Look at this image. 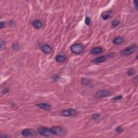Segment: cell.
<instances>
[{
    "instance_id": "6da1fadb",
    "label": "cell",
    "mask_w": 138,
    "mask_h": 138,
    "mask_svg": "<svg viewBox=\"0 0 138 138\" xmlns=\"http://www.w3.org/2000/svg\"><path fill=\"white\" fill-rule=\"evenodd\" d=\"M137 50V46L134 44L121 51L120 54L122 56H130L134 54Z\"/></svg>"
},
{
    "instance_id": "7a4b0ae2",
    "label": "cell",
    "mask_w": 138,
    "mask_h": 138,
    "mask_svg": "<svg viewBox=\"0 0 138 138\" xmlns=\"http://www.w3.org/2000/svg\"><path fill=\"white\" fill-rule=\"evenodd\" d=\"M51 132H52L53 135H63L66 134V130L62 127L59 126H54L50 128Z\"/></svg>"
},
{
    "instance_id": "3957f363",
    "label": "cell",
    "mask_w": 138,
    "mask_h": 138,
    "mask_svg": "<svg viewBox=\"0 0 138 138\" xmlns=\"http://www.w3.org/2000/svg\"><path fill=\"white\" fill-rule=\"evenodd\" d=\"M84 50V46L81 44H75L71 47V52L75 54H79L83 52Z\"/></svg>"
},
{
    "instance_id": "277c9868",
    "label": "cell",
    "mask_w": 138,
    "mask_h": 138,
    "mask_svg": "<svg viewBox=\"0 0 138 138\" xmlns=\"http://www.w3.org/2000/svg\"><path fill=\"white\" fill-rule=\"evenodd\" d=\"M38 132L39 134L44 136V137H50L53 135L52 132H51L50 128L49 129L45 127H41L38 128Z\"/></svg>"
},
{
    "instance_id": "5b68a950",
    "label": "cell",
    "mask_w": 138,
    "mask_h": 138,
    "mask_svg": "<svg viewBox=\"0 0 138 138\" xmlns=\"http://www.w3.org/2000/svg\"><path fill=\"white\" fill-rule=\"evenodd\" d=\"M77 111L75 109H65L60 113V115L62 116L69 117L71 116H75L77 114Z\"/></svg>"
},
{
    "instance_id": "8992f818",
    "label": "cell",
    "mask_w": 138,
    "mask_h": 138,
    "mask_svg": "<svg viewBox=\"0 0 138 138\" xmlns=\"http://www.w3.org/2000/svg\"><path fill=\"white\" fill-rule=\"evenodd\" d=\"M111 91L108 90H102L98 91L96 93L95 96L97 98H102L106 97L109 96L111 94Z\"/></svg>"
},
{
    "instance_id": "52a82bcc",
    "label": "cell",
    "mask_w": 138,
    "mask_h": 138,
    "mask_svg": "<svg viewBox=\"0 0 138 138\" xmlns=\"http://www.w3.org/2000/svg\"><path fill=\"white\" fill-rule=\"evenodd\" d=\"M36 132L35 131H33V129H30V128H26V129H24L23 130L22 132V134L24 136V137H30V136H33L36 135Z\"/></svg>"
},
{
    "instance_id": "ba28073f",
    "label": "cell",
    "mask_w": 138,
    "mask_h": 138,
    "mask_svg": "<svg viewBox=\"0 0 138 138\" xmlns=\"http://www.w3.org/2000/svg\"><path fill=\"white\" fill-rule=\"evenodd\" d=\"M41 49L42 51L45 54H49L52 52V48L48 44L43 45L41 48Z\"/></svg>"
},
{
    "instance_id": "9c48e42d",
    "label": "cell",
    "mask_w": 138,
    "mask_h": 138,
    "mask_svg": "<svg viewBox=\"0 0 138 138\" xmlns=\"http://www.w3.org/2000/svg\"><path fill=\"white\" fill-rule=\"evenodd\" d=\"M37 106H38L39 108H40L41 109H44V110L50 111L51 109V106L48 104L45 103L38 104L37 105Z\"/></svg>"
},
{
    "instance_id": "30bf717a",
    "label": "cell",
    "mask_w": 138,
    "mask_h": 138,
    "mask_svg": "<svg viewBox=\"0 0 138 138\" xmlns=\"http://www.w3.org/2000/svg\"><path fill=\"white\" fill-rule=\"evenodd\" d=\"M106 59V56H102L95 58V59L92 60V62L95 64H100L105 62Z\"/></svg>"
},
{
    "instance_id": "8fae6325",
    "label": "cell",
    "mask_w": 138,
    "mask_h": 138,
    "mask_svg": "<svg viewBox=\"0 0 138 138\" xmlns=\"http://www.w3.org/2000/svg\"><path fill=\"white\" fill-rule=\"evenodd\" d=\"M32 24H33V26L35 29H39L42 27L43 24L41 21L36 20L32 22Z\"/></svg>"
},
{
    "instance_id": "7c38bea8",
    "label": "cell",
    "mask_w": 138,
    "mask_h": 138,
    "mask_svg": "<svg viewBox=\"0 0 138 138\" xmlns=\"http://www.w3.org/2000/svg\"><path fill=\"white\" fill-rule=\"evenodd\" d=\"M103 49L101 46H97L96 48H94L91 51V53L93 54H99L103 52Z\"/></svg>"
},
{
    "instance_id": "4fadbf2b",
    "label": "cell",
    "mask_w": 138,
    "mask_h": 138,
    "mask_svg": "<svg viewBox=\"0 0 138 138\" xmlns=\"http://www.w3.org/2000/svg\"><path fill=\"white\" fill-rule=\"evenodd\" d=\"M124 42V38L120 37V36H118L116 38H115L113 41V43H114V44H116V45L122 44Z\"/></svg>"
},
{
    "instance_id": "5bb4252c",
    "label": "cell",
    "mask_w": 138,
    "mask_h": 138,
    "mask_svg": "<svg viewBox=\"0 0 138 138\" xmlns=\"http://www.w3.org/2000/svg\"><path fill=\"white\" fill-rule=\"evenodd\" d=\"M112 13V11L111 10H108V11H105V12H104L101 15L102 18H103L104 20H107V19H109V17H110Z\"/></svg>"
},
{
    "instance_id": "9a60e30c",
    "label": "cell",
    "mask_w": 138,
    "mask_h": 138,
    "mask_svg": "<svg viewBox=\"0 0 138 138\" xmlns=\"http://www.w3.org/2000/svg\"><path fill=\"white\" fill-rule=\"evenodd\" d=\"M56 60L57 62L59 63H62L65 61L66 58L63 55H57L56 57Z\"/></svg>"
},
{
    "instance_id": "2e32d148",
    "label": "cell",
    "mask_w": 138,
    "mask_h": 138,
    "mask_svg": "<svg viewBox=\"0 0 138 138\" xmlns=\"http://www.w3.org/2000/svg\"><path fill=\"white\" fill-rule=\"evenodd\" d=\"M82 84H83L84 85L88 86V85H90L91 84V80L88 78L83 77L82 79Z\"/></svg>"
},
{
    "instance_id": "e0dca14e",
    "label": "cell",
    "mask_w": 138,
    "mask_h": 138,
    "mask_svg": "<svg viewBox=\"0 0 138 138\" xmlns=\"http://www.w3.org/2000/svg\"><path fill=\"white\" fill-rule=\"evenodd\" d=\"M120 21L119 20H113L112 22V25L113 27H116V26H118L120 24Z\"/></svg>"
},
{
    "instance_id": "ac0fdd59",
    "label": "cell",
    "mask_w": 138,
    "mask_h": 138,
    "mask_svg": "<svg viewBox=\"0 0 138 138\" xmlns=\"http://www.w3.org/2000/svg\"><path fill=\"white\" fill-rule=\"evenodd\" d=\"M13 49L14 50L16 51H18L20 50V46L17 44H16V43H14V44H13Z\"/></svg>"
},
{
    "instance_id": "d6986e66",
    "label": "cell",
    "mask_w": 138,
    "mask_h": 138,
    "mask_svg": "<svg viewBox=\"0 0 138 138\" xmlns=\"http://www.w3.org/2000/svg\"><path fill=\"white\" fill-rule=\"evenodd\" d=\"M0 46H1V50H2L4 49L5 48V42L3 41L2 39L1 40V42H0Z\"/></svg>"
},
{
    "instance_id": "ffe728a7",
    "label": "cell",
    "mask_w": 138,
    "mask_h": 138,
    "mask_svg": "<svg viewBox=\"0 0 138 138\" xmlns=\"http://www.w3.org/2000/svg\"><path fill=\"white\" fill-rule=\"evenodd\" d=\"M135 70L133 69H130L127 71V75H133L135 74Z\"/></svg>"
},
{
    "instance_id": "44dd1931",
    "label": "cell",
    "mask_w": 138,
    "mask_h": 138,
    "mask_svg": "<svg viewBox=\"0 0 138 138\" xmlns=\"http://www.w3.org/2000/svg\"><path fill=\"white\" fill-rule=\"evenodd\" d=\"M116 132H118V133H122V132H123L124 129H123V128L121 127V126H118V127L116 128Z\"/></svg>"
},
{
    "instance_id": "7402d4cb",
    "label": "cell",
    "mask_w": 138,
    "mask_h": 138,
    "mask_svg": "<svg viewBox=\"0 0 138 138\" xmlns=\"http://www.w3.org/2000/svg\"><path fill=\"white\" fill-rule=\"evenodd\" d=\"M100 118V115L99 114H93V116H92V118H93V120H98V119H99Z\"/></svg>"
},
{
    "instance_id": "603a6c76",
    "label": "cell",
    "mask_w": 138,
    "mask_h": 138,
    "mask_svg": "<svg viewBox=\"0 0 138 138\" xmlns=\"http://www.w3.org/2000/svg\"><path fill=\"white\" fill-rule=\"evenodd\" d=\"M122 98V96L121 95H119V96H116V97H115L114 98H113V100L115 101H118V100H120Z\"/></svg>"
},
{
    "instance_id": "cb8c5ba5",
    "label": "cell",
    "mask_w": 138,
    "mask_h": 138,
    "mask_svg": "<svg viewBox=\"0 0 138 138\" xmlns=\"http://www.w3.org/2000/svg\"><path fill=\"white\" fill-rule=\"evenodd\" d=\"M85 24L86 25H89L90 24V19L88 17H86L85 18Z\"/></svg>"
},
{
    "instance_id": "d4e9b609",
    "label": "cell",
    "mask_w": 138,
    "mask_h": 138,
    "mask_svg": "<svg viewBox=\"0 0 138 138\" xmlns=\"http://www.w3.org/2000/svg\"><path fill=\"white\" fill-rule=\"evenodd\" d=\"M8 91H9V90L7 88H5L2 91V92L4 94H5V93H7V92H8Z\"/></svg>"
},
{
    "instance_id": "484cf974",
    "label": "cell",
    "mask_w": 138,
    "mask_h": 138,
    "mask_svg": "<svg viewBox=\"0 0 138 138\" xmlns=\"http://www.w3.org/2000/svg\"><path fill=\"white\" fill-rule=\"evenodd\" d=\"M4 26V23L3 22H1V23H0V28L1 29H2Z\"/></svg>"
},
{
    "instance_id": "4316f807",
    "label": "cell",
    "mask_w": 138,
    "mask_h": 138,
    "mask_svg": "<svg viewBox=\"0 0 138 138\" xmlns=\"http://www.w3.org/2000/svg\"><path fill=\"white\" fill-rule=\"evenodd\" d=\"M134 3H135V8H136V9H137V1H134Z\"/></svg>"
},
{
    "instance_id": "83f0119b",
    "label": "cell",
    "mask_w": 138,
    "mask_h": 138,
    "mask_svg": "<svg viewBox=\"0 0 138 138\" xmlns=\"http://www.w3.org/2000/svg\"><path fill=\"white\" fill-rule=\"evenodd\" d=\"M8 136H6V135H3V136H1V138H8Z\"/></svg>"
}]
</instances>
